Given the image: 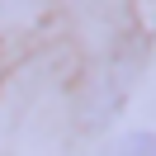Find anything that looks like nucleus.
I'll use <instances>...</instances> for the list:
<instances>
[{
  "label": "nucleus",
  "instance_id": "1",
  "mask_svg": "<svg viewBox=\"0 0 156 156\" xmlns=\"http://www.w3.org/2000/svg\"><path fill=\"white\" fill-rule=\"evenodd\" d=\"M99 156H156V133H128L114 147H104Z\"/></svg>",
  "mask_w": 156,
  "mask_h": 156
}]
</instances>
